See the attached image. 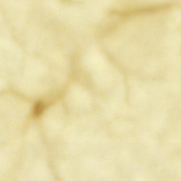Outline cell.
Returning <instances> with one entry per match:
<instances>
[{"label":"cell","mask_w":181,"mask_h":181,"mask_svg":"<svg viewBox=\"0 0 181 181\" xmlns=\"http://www.w3.org/2000/svg\"><path fill=\"white\" fill-rule=\"evenodd\" d=\"M44 109V105L42 102H38L35 104L33 109V114L36 116L41 115Z\"/></svg>","instance_id":"cell-1"}]
</instances>
